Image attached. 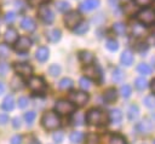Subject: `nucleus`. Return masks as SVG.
I'll use <instances>...</instances> for the list:
<instances>
[{
  "instance_id": "nucleus-10",
  "label": "nucleus",
  "mask_w": 155,
  "mask_h": 144,
  "mask_svg": "<svg viewBox=\"0 0 155 144\" xmlns=\"http://www.w3.org/2000/svg\"><path fill=\"white\" fill-rule=\"evenodd\" d=\"M38 13H39V17L42 19V22H45L47 24H50L54 21V13L47 6H40Z\"/></svg>"
},
{
  "instance_id": "nucleus-30",
  "label": "nucleus",
  "mask_w": 155,
  "mask_h": 144,
  "mask_svg": "<svg viewBox=\"0 0 155 144\" xmlns=\"http://www.w3.org/2000/svg\"><path fill=\"white\" fill-rule=\"evenodd\" d=\"M137 70H138L140 74H143V75H149V74H151V67L148 65V64H145V63H140V64L137 67Z\"/></svg>"
},
{
  "instance_id": "nucleus-7",
  "label": "nucleus",
  "mask_w": 155,
  "mask_h": 144,
  "mask_svg": "<svg viewBox=\"0 0 155 144\" xmlns=\"http://www.w3.org/2000/svg\"><path fill=\"white\" fill-rule=\"evenodd\" d=\"M84 73L86 75L87 79H92L97 82L101 81V77H102V73H101V69L97 67V65H92V64H87L86 68H84Z\"/></svg>"
},
{
  "instance_id": "nucleus-27",
  "label": "nucleus",
  "mask_w": 155,
  "mask_h": 144,
  "mask_svg": "<svg viewBox=\"0 0 155 144\" xmlns=\"http://www.w3.org/2000/svg\"><path fill=\"white\" fill-rule=\"evenodd\" d=\"M58 87H59L61 90H69V88L73 87V80L69 79V77H64V79H62V80L59 81Z\"/></svg>"
},
{
  "instance_id": "nucleus-47",
  "label": "nucleus",
  "mask_w": 155,
  "mask_h": 144,
  "mask_svg": "<svg viewBox=\"0 0 155 144\" xmlns=\"http://www.w3.org/2000/svg\"><path fill=\"white\" fill-rule=\"evenodd\" d=\"M53 140H54L56 143H61V142L63 140V133H62V132H56V133L53 134Z\"/></svg>"
},
{
  "instance_id": "nucleus-41",
  "label": "nucleus",
  "mask_w": 155,
  "mask_h": 144,
  "mask_svg": "<svg viewBox=\"0 0 155 144\" xmlns=\"http://www.w3.org/2000/svg\"><path fill=\"white\" fill-rule=\"evenodd\" d=\"M35 116H36V114H35V111H27L25 114H24V120L27 121V123H31L33 121H34V119H35Z\"/></svg>"
},
{
  "instance_id": "nucleus-4",
  "label": "nucleus",
  "mask_w": 155,
  "mask_h": 144,
  "mask_svg": "<svg viewBox=\"0 0 155 144\" xmlns=\"http://www.w3.org/2000/svg\"><path fill=\"white\" fill-rule=\"evenodd\" d=\"M28 86L31 91L34 92H45L46 90V85H45V81L42 77L40 76H31L28 81Z\"/></svg>"
},
{
  "instance_id": "nucleus-1",
  "label": "nucleus",
  "mask_w": 155,
  "mask_h": 144,
  "mask_svg": "<svg viewBox=\"0 0 155 144\" xmlns=\"http://www.w3.org/2000/svg\"><path fill=\"white\" fill-rule=\"evenodd\" d=\"M108 120H109L108 114L99 109H91L86 115V121L90 125H94V126L104 125L108 122Z\"/></svg>"
},
{
  "instance_id": "nucleus-5",
  "label": "nucleus",
  "mask_w": 155,
  "mask_h": 144,
  "mask_svg": "<svg viewBox=\"0 0 155 144\" xmlns=\"http://www.w3.org/2000/svg\"><path fill=\"white\" fill-rule=\"evenodd\" d=\"M80 22H81V15L76 11H70L64 16V23L70 29H74Z\"/></svg>"
},
{
  "instance_id": "nucleus-14",
  "label": "nucleus",
  "mask_w": 155,
  "mask_h": 144,
  "mask_svg": "<svg viewBox=\"0 0 155 144\" xmlns=\"http://www.w3.org/2000/svg\"><path fill=\"white\" fill-rule=\"evenodd\" d=\"M5 42L6 44H15L18 39V34H17V30L13 29V28H8L6 31H5Z\"/></svg>"
},
{
  "instance_id": "nucleus-48",
  "label": "nucleus",
  "mask_w": 155,
  "mask_h": 144,
  "mask_svg": "<svg viewBox=\"0 0 155 144\" xmlns=\"http://www.w3.org/2000/svg\"><path fill=\"white\" fill-rule=\"evenodd\" d=\"M11 144H22V137L16 134L11 138Z\"/></svg>"
},
{
  "instance_id": "nucleus-25",
  "label": "nucleus",
  "mask_w": 155,
  "mask_h": 144,
  "mask_svg": "<svg viewBox=\"0 0 155 144\" xmlns=\"http://www.w3.org/2000/svg\"><path fill=\"white\" fill-rule=\"evenodd\" d=\"M87 30H88V24H87L86 22H80V23L74 28V33H75V34H79V35L85 34Z\"/></svg>"
},
{
  "instance_id": "nucleus-20",
  "label": "nucleus",
  "mask_w": 155,
  "mask_h": 144,
  "mask_svg": "<svg viewBox=\"0 0 155 144\" xmlns=\"http://www.w3.org/2000/svg\"><path fill=\"white\" fill-rule=\"evenodd\" d=\"M110 121L114 122V123H120L121 120H122V113L120 109H113L110 111V116H109Z\"/></svg>"
},
{
  "instance_id": "nucleus-37",
  "label": "nucleus",
  "mask_w": 155,
  "mask_h": 144,
  "mask_svg": "<svg viewBox=\"0 0 155 144\" xmlns=\"http://www.w3.org/2000/svg\"><path fill=\"white\" fill-rule=\"evenodd\" d=\"M11 87H12L13 90H21V88L23 87V83H22V81H21V79H19L18 76H15V77L11 80Z\"/></svg>"
},
{
  "instance_id": "nucleus-43",
  "label": "nucleus",
  "mask_w": 155,
  "mask_h": 144,
  "mask_svg": "<svg viewBox=\"0 0 155 144\" xmlns=\"http://www.w3.org/2000/svg\"><path fill=\"white\" fill-rule=\"evenodd\" d=\"M16 19V13L13 11H8L6 15H5V22L6 23H13Z\"/></svg>"
},
{
  "instance_id": "nucleus-22",
  "label": "nucleus",
  "mask_w": 155,
  "mask_h": 144,
  "mask_svg": "<svg viewBox=\"0 0 155 144\" xmlns=\"http://www.w3.org/2000/svg\"><path fill=\"white\" fill-rule=\"evenodd\" d=\"M138 115H139V109H138V106L134 105V104H132V105L128 108V110H127V117H128L131 121H133V120H136V119L138 117Z\"/></svg>"
},
{
  "instance_id": "nucleus-23",
  "label": "nucleus",
  "mask_w": 155,
  "mask_h": 144,
  "mask_svg": "<svg viewBox=\"0 0 155 144\" xmlns=\"http://www.w3.org/2000/svg\"><path fill=\"white\" fill-rule=\"evenodd\" d=\"M56 8H57L59 12L64 13V12H67V11L70 10V4H69L68 1H65V0H58V1L56 2Z\"/></svg>"
},
{
  "instance_id": "nucleus-52",
  "label": "nucleus",
  "mask_w": 155,
  "mask_h": 144,
  "mask_svg": "<svg viewBox=\"0 0 155 144\" xmlns=\"http://www.w3.org/2000/svg\"><path fill=\"white\" fill-rule=\"evenodd\" d=\"M148 50V45H145V44H139V46H138V51H140V52H145Z\"/></svg>"
},
{
  "instance_id": "nucleus-15",
  "label": "nucleus",
  "mask_w": 155,
  "mask_h": 144,
  "mask_svg": "<svg viewBox=\"0 0 155 144\" xmlns=\"http://www.w3.org/2000/svg\"><path fill=\"white\" fill-rule=\"evenodd\" d=\"M151 128H153V125H151V122L148 121V120H143V121H140V122L137 125V129H138V132H139L140 134H148V133L151 131Z\"/></svg>"
},
{
  "instance_id": "nucleus-57",
  "label": "nucleus",
  "mask_w": 155,
  "mask_h": 144,
  "mask_svg": "<svg viewBox=\"0 0 155 144\" xmlns=\"http://www.w3.org/2000/svg\"><path fill=\"white\" fill-rule=\"evenodd\" d=\"M154 144H155V142H154Z\"/></svg>"
},
{
  "instance_id": "nucleus-21",
  "label": "nucleus",
  "mask_w": 155,
  "mask_h": 144,
  "mask_svg": "<svg viewBox=\"0 0 155 144\" xmlns=\"http://www.w3.org/2000/svg\"><path fill=\"white\" fill-rule=\"evenodd\" d=\"M13 106H15V99H13V97L12 96H6L5 99L2 100V108H4V110L10 111V110L13 109Z\"/></svg>"
},
{
  "instance_id": "nucleus-39",
  "label": "nucleus",
  "mask_w": 155,
  "mask_h": 144,
  "mask_svg": "<svg viewBox=\"0 0 155 144\" xmlns=\"http://www.w3.org/2000/svg\"><path fill=\"white\" fill-rule=\"evenodd\" d=\"M144 31H145V29H144L143 25H139V24H134L133 25V34L136 36H142L144 34Z\"/></svg>"
},
{
  "instance_id": "nucleus-50",
  "label": "nucleus",
  "mask_w": 155,
  "mask_h": 144,
  "mask_svg": "<svg viewBox=\"0 0 155 144\" xmlns=\"http://www.w3.org/2000/svg\"><path fill=\"white\" fill-rule=\"evenodd\" d=\"M8 121V116L6 114H0V125H5Z\"/></svg>"
},
{
  "instance_id": "nucleus-35",
  "label": "nucleus",
  "mask_w": 155,
  "mask_h": 144,
  "mask_svg": "<svg viewBox=\"0 0 155 144\" xmlns=\"http://www.w3.org/2000/svg\"><path fill=\"white\" fill-rule=\"evenodd\" d=\"M131 92H132V90H131L130 85H122L121 88H120V93L124 98H128L131 96Z\"/></svg>"
},
{
  "instance_id": "nucleus-54",
  "label": "nucleus",
  "mask_w": 155,
  "mask_h": 144,
  "mask_svg": "<svg viewBox=\"0 0 155 144\" xmlns=\"http://www.w3.org/2000/svg\"><path fill=\"white\" fill-rule=\"evenodd\" d=\"M4 91H5V85L2 82H0V94H2Z\"/></svg>"
},
{
  "instance_id": "nucleus-44",
  "label": "nucleus",
  "mask_w": 155,
  "mask_h": 144,
  "mask_svg": "<svg viewBox=\"0 0 155 144\" xmlns=\"http://www.w3.org/2000/svg\"><path fill=\"white\" fill-rule=\"evenodd\" d=\"M28 104H29V99L27 98V97H19L18 98V106L19 108H25V106H28Z\"/></svg>"
},
{
  "instance_id": "nucleus-38",
  "label": "nucleus",
  "mask_w": 155,
  "mask_h": 144,
  "mask_svg": "<svg viewBox=\"0 0 155 144\" xmlns=\"http://www.w3.org/2000/svg\"><path fill=\"white\" fill-rule=\"evenodd\" d=\"M105 46H107V48L109 50V51H117V48H119V42L117 41H115V40H108L107 41V44H105Z\"/></svg>"
},
{
  "instance_id": "nucleus-46",
  "label": "nucleus",
  "mask_w": 155,
  "mask_h": 144,
  "mask_svg": "<svg viewBox=\"0 0 155 144\" xmlns=\"http://www.w3.org/2000/svg\"><path fill=\"white\" fill-rule=\"evenodd\" d=\"M153 0H133V2L138 6H148L151 4Z\"/></svg>"
},
{
  "instance_id": "nucleus-49",
  "label": "nucleus",
  "mask_w": 155,
  "mask_h": 144,
  "mask_svg": "<svg viewBox=\"0 0 155 144\" xmlns=\"http://www.w3.org/2000/svg\"><path fill=\"white\" fill-rule=\"evenodd\" d=\"M45 1H46V0H28L29 5H31V6H40V5H42Z\"/></svg>"
},
{
  "instance_id": "nucleus-2",
  "label": "nucleus",
  "mask_w": 155,
  "mask_h": 144,
  "mask_svg": "<svg viewBox=\"0 0 155 144\" xmlns=\"http://www.w3.org/2000/svg\"><path fill=\"white\" fill-rule=\"evenodd\" d=\"M41 122H42V126L46 128V129H56L61 126V120L58 117V115L53 111H47L42 115V119H41Z\"/></svg>"
},
{
  "instance_id": "nucleus-53",
  "label": "nucleus",
  "mask_w": 155,
  "mask_h": 144,
  "mask_svg": "<svg viewBox=\"0 0 155 144\" xmlns=\"http://www.w3.org/2000/svg\"><path fill=\"white\" fill-rule=\"evenodd\" d=\"M19 126H21V119H19V117H15V119H13V127L17 128V127H19Z\"/></svg>"
},
{
  "instance_id": "nucleus-13",
  "label": "nucleus",
  "mask_w": 155,
  "mask_h": 144,
  "mask_svg": "<svg viewBox=\"0 0 155 144\" xmlns=\"http://www.w3.org/2000/svg\"><path fill=\"white\" fill-rule=\"evenodd\" d=\"M21 27H22L23 30H25V31H28V33H31V31L35 30L36 24H35V22H34L33 18H30V17H24V18L22 19V22H21Z\"/></svg>"
},
{
  "instance_id": "nucleus-26",
  "label": "nucleus",
  "mask_w": 155,
  "mask_h": 144,
  "mask_svg": "<svg viewBox=\"0 0 155 144\" xmlns=\"http://www.w3.org/2000/svg\"><path fill=\"white\" fill-rule=\"evenodd\" d=\"M113 29H114V31H115L117 35H120V36L125 35V33H126V25H125L124 23H121V22L114 23V25H113Z\"/></svg>"
},
{
  "instance_id": "nucleus-17",
  "label": "nucleus",
  "mask_w": 155,
  "mask_h": 144,
  "mask_svg": "<svg viewBox=\"0 0 155 144\" xmlns=\"http://www.w3.org/2000/svg\"><path fill=\"white\" fill-rule=\"evenodd\" d=\"M120 61H121V63H122L124 65L130 67V65L133 63V54H132V52H131L130 50L124 51L122 54H121V57H120Z\"/></svg>"
},
{
  "instance_id": "nucleus-3",
  "label": "nucleus",
  "mask_w": 155,
  "mask_h": 144,
  "mask_svg": "<svg viewBox=\"0 0 155 144\" xmlns=\"http://www.w3.org/2000/svg\"><path fill=\"white\" fill-rule=\"evenodd\" d=\"M137 18H138V21L142 24H145V25L154 24L155 23V10H153V8H144V10L138 12Z\"/></svg>"
},
{
  "instance_id": "nucleus-40",
  "label": "nucleus",
  "mask_w": 155,
  "mask_h": 144,
  "mask_svg": "<svg viewBox=\"0 0 155 144\" xmlns=\"http://www.w3.org/2000/svg\"><path fill=\"white\" fill-rule=\"evenodd\" d=\"M79 83H80V87L82 90H85V91H87L91 87V82H90V80L87 77H81L80 81H79Z\"/></svg>"
},
{
  "instance_id": "nucleus-12",
  "label": "nucleus",
  "mask_w": 155,
  "mask_h": 144,
  "mask_svg": "<svg viewBox=\"0 0 155 144\" xmlns=\"http://www.w3.org/2000/svg\"><path fill=\"white\" fill-rule=\"evenodd\" d=\"M99 4H101L99 0H84L80 5V10L85 11V12H88V11L96 10L99 6Z\"/></svg>"
},
{
  "instance_id": "nucleus-8",
  "label": "nucleus",
  "mask_w": 155,
  "mask_h": 144,
  "mask_svg": "<svg viewBox=\"0 0 155 144\" xmlns=\"http://www.w3.org/2000/svg\"><path fill=\"white\" fill-rule=\"evenodd\" d=\"M54 109L57 113L65 115V114H70L75 110V106L73 103H69L68 100H58L54 105Z\"/></svg>"
},
{
  "instance_id": "nucleus-56",
  "label": "nucleus",
  "mask_w": 155,
  "mask_h": 144,
  "mask_svg": "<svg viewBox=\"0 0 155 144\" xmlns=\"http://www.w3.org/2000/svg\"><path fill=\"white\" fill-rule=\"evenodd\" d=\"M151 90H153V92L155 93V79L151 81Z\"/></svg>"
},
{
  "instance_id": "nucleus-16",
  "label": "nucleus",
  "mask_w": 155,
  "mask_h": 144,
  "mask_svg": "<svg viewBox=\"0 0 155 144\" xmlns=\"http://www.w3.org/2000/svg\"><path fill=\"white\" fill-rule=\"evenodd\" d=\"M48 56H50V51H48V48L45 47V46L39 47V48L36 50V52H35V57H36V59L40 61V62H45V61H47Z\"/></svg>"
},
{
  "instance_id": "nucleus-9",
  "label": "nucleus",
  "mask_w": 155,
  "mask_h": 144,
  "mask_svg": "<svg viewBox=\"0 0 155 144\" xmlns=\"http://www.w3.org/2000/svg\"><path fill=\"white\" fill-rule=\"evenodd\" d=\"M31 46V40L28 36H21L17 39V41L15 42V50L17 52H27Z\"/></svg>"
},
{
  "instance_id": "nucleus-32",
  "label": "nucleus",
  "mask_w": 155,
  "mask_h": 144,
  "mask_svg": "<svg viewBox=\"0 0 155 144\" xmlns=\"http://www.w3.org/2000/svg\"><path fill=\"white\" fill-rule=\"evenodd\" d=\"M124 71L120 69V68H116L114 71H113V80L115 81V82H120V81H122V79H124Z\"/></svg>"
},
{
  "instance_id": "nucleus-19",
  "label": "nucleus",
  "mask_w": 155,
  "mask_h": 144,
  "mask_svg": "<svg viewBox=\"0 0 155 144\" xmlns=\"http://www.w3.org/2000/svg\"><path fill=\"white\" fill-rule=\"evenodd\" d=\"M104 100L108 102V103H113L116 100L117 98V92L115 88H108L105 92H104V96H103Z\"/></svg>"
},
{
  "instance_id": "nucleus-31",
  "label": "nucleus",
  "mask_w": 155,
  "mask_h": 144,
  "mask_svg": "<svg viewBox=\"0 0 155 144\" xmlns=\"http://www.w3.org/2000/svg\"><path fill=\"white\" fill-rule=\"evenodd\" d=\"M134 86L138 88V90H145L148 87V81L144 79V77H137L136 81H134Z\"/></svg>"
},
{
  "instance_id": "nucleus-11",
  "label": "nucleus",
  "mask_w": 155,
  "mask_h": 144,
  "mask_svg": "<svg viewBox=\"0 0 155 144\" xmlns=\"http://www.w3.org/2000/svg\"><path fill=\"white\" fill-rule=\"evenodd\" d=\"M15 70L18 75L25 76V77L31 76V73H33V68L28 63H23V62L22 63H16L15 64Z\"/></svg>"
},
{
  "instance_id": "nucleus-34",
  "label": "nucleus",
  "mask_w": 155,
  "mask_h": 144,
  "mask_svg": "<svg viewBox=\"0 0 155 144\" xmlns=\"http://www.w3.org/2000/svg\"><path fill=\"white\" fill-rule=\"evenodd\" d=\"M71 121H73L74 125H82L84 121H85V116H84V114H81V113H75V115L73 116Z\"/></svg>"
},
{
  "instance_id": "nucleus-28",
  "label": "nucleus",
  "mask_w": 155,
  "mask_h": 144,
  "mask_svg": "<svg viewBox=\"0 0 155 144\" xmlns=\"http://www.w3.org/2000/svg\"><path fill=\"white\" fill-rule=\"evenodd\" d=\"M70 140L74 143V144H80L82 140H84V134L79 131H75V132H71L70 134Z\"/></svg>"
},
{
  "instance_id": "nucleus-55",
  "label": "nucleus",
  "mask_w": 155,
  "mask_h": 144,
  "mask_svg": "<svg viewBox=\"0 0 155 144\" xmlns=\"http://www.w3.org/2000/svg\"><path fill=\"white\" fill-rule=\"evenodd\" d=\"M109 2H110V5H111V6L114 7V6H115V5L117 4V0H109Z\"/></svg>"
},
{
  "instance_id": "nucleus-42",
  "label": "nucleus",
  "mask_w": 155,
  "mask_h": 144,
  "mask_svg": "<svg viewBox=\"0 0 155 144\" xmlns=\"http://www.w3.org/2000/svg\"><path fill=\"white\" fill-rule=\"evenodd\" d=\"M86 144H98V137H97L94 133H90V134H87Z\"/></svg>"
},
{
  "instance_id": "nucleus-24",
  "label": "nucleus",
  "mask_w": 155,
  "mask_h": 144,
  "mask_svg": "<svg viewBox=\"0 0 155 144\" xmlns=\"http://www.w3.org/2000/svg\"><path fill=\"white\" fill-rule=\"evenodd\" d=\"M61 35H62V33H61L59 29H53V30H51V31L47 34V38H48V40H50L51 42H57V41H59Z\"/></svg>"
},
{
  "instance_id": "nucleus-18",
  "label": "nucleus",
  "mask_w": 155,
  "mask_h": 144,
  "mask_svg": "<svg viewBox=\"0 0 155 144\" xmlns=\"http://www.w3.org/2000/svg\"><path fill=\"white\" fill-rule=\"evenodd\" d=\"M79 59H80L84 64H91V63L93 62L94 57H93L92 52H90V51H81V52L79 53Z\"/></svg>"
},
{
  "instance_id": "nucleus-51",
  "label": "nucleus",
  "mask_w": 155,
  "mask_h": 144,
  "mask_svg": "<svg viewBox=\"0 0 155 144\" xmlns=\"http://www.w3.org/2000/svg\"><path fill=\"white\" fill-rule=\"evenodd\" d=\"M148 42H149L150 45H154V46H155V33H153V34L149 35V38H148Z\"/></svg>"
},
{
  "instance_id": "nucleus-29",
  "label": "nucleus",
  "mask_w": 155,
  "mask_h": 144,
  "mask_svg": "<svg viewBox=\"0 0 155 144\" xmlns=\"http://www.w3.org/2000/svg\"><path fill=\"white\" fill-rule=\"evenodd\" d=\"M108 144H126V139L120 134H114L109 138Z\"/></svg>"
},
{
  "instance_id": "nucleus-45",
  "label": "nucleus",
  "mask_w": 155,
  "mask_h": 144,
  "mask_svg": "<svg viewBox=\"0 0 155 144\" xmlns=\"http://www.w3.org/2000/svg\"><path fill=\"white\" fill-rule=\"evenodd\" d=\"M10 53V48L7 45H0V57H6Z\"/></svg>"
},
{
  "instance_id": "nucleus-36",
  "label": "nucleus",
  "mask_w": 155,
  "mask_h": 144,
  "mask_svg": "<svg viewBox=\"0 0 155 144\" xmlns=\"http://www.w3.org/2000/svg\"><path fill=\"white\" fill-rule=\"evenodd\" d=\"M48 73L51 76H58L61 74V67L58 64H52L48 68Z\"/></svg>"
},
{
  "instance_id": "nucleus-6",
  "label": "nucleus",
  "mask_w": 155,
  "mask_h": 144,
  "mask_svg": "<svg viewBox=\"0 0 155 144\" xmlns=\"http://www.w3.org/2000/svg\"><path fill=\"white\" fill-rule=\"evenodd\" d=\"M69 100L73 102L76 105H85L88 100V94L86 92H81V91H73L71 93H69Z\"/></svg>"
},
{
  "instance_id": "nucleus-33",
  "label": "nucleus",
  "mask_w": 155,
  "mask_h": 144,
  "mask_svg": "<svg viewBox=\"0 0 155 144\" xmlns=\"http://www.w3.org/2000/svg\"><path fill=\"white\" fill-rule=\"evenodd\" d=\"M143 103H144V105L147 106V108H155V97L153 96V94H149V96H147L145 98H144V100H143Z\"/></svg>"
}]
</instances>
